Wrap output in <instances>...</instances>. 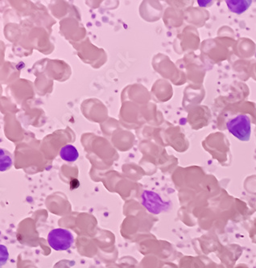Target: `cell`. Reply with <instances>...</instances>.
Segmentation results:
<instances>
[{
    "label": "cell",
    "mask_w": 256,
    "mask_h": 268,
    "mask_svg": "<svg viewBox=\"0 0 256 268\" xmlns=\"http://www.w3.org/2000/svg\"><path fill=\"white\" fill-rule=\"evenodd\" d=\"M227 127L231 134L241 141H249L252 134L251 119L245 115H237L227 122Z\"/></svg>",
    "instance_id": "1"
},
{
    "label": "cell",
    "mask_w": 256,
    "mask_h": 268,
    "mask_svg": "<svg viewBox=\"0 0 256 268\" xmlns=\"http://www.w3.org/2000/svg\"><path fill=\"white\" fill-rule=\"evenodd\" d=\"M73 235L68 229L57 228L48 234V243L53 250L57 251L69 250L73 244Z\"/></svg>",
    "instance_id": "2"
},
{
    "label": "cell",
    "mask_w": 256,
    "mask_h": 268,
    "mask_svg": "<svg viewBox=\"0 0 256 268\" xmlns=\"http://www.w3.org/2000/svg\"><path fill=\"white\" fill-rule=\"evenodd\" d=\"M142 204L150 213L154 214L161 213L169 207V204L164 202L157 193L151 191H144L143 193Z\"/></svg>",
    "instance_id": "3"
},
{
    "label": "cell",
    "mask_w": 256,
    "mask_h": 268,
    "mask_svg": "<svg viewBox=\"0 0 256 268\" xmlns=\"http://www.w3.org/2000/svg\"><path fill=\"white\" fill-rule=\"evenodd\" d=\"M227 7L231 12L235 14H242L252 5V0H227Z\"/></svg>",
    "instance_id": "4"
},
{
    "label": "cell",
    "mask_w": 256,
    "mask_h": 268,
    "mask_svg": "<svg viewBox=\"0 0 256 268\" xmlns=\"http://www.w3.org/2000/svg\"><path fill=\"white\" fill-rule=\"evenodd\" d=\"M60 156L62 160H64L67 162H74L79 157V153L74 146L67 144L61 149Z\"/></svg>",
    "instance_id": "5"
},
{
    "label": "cell",
    "mask_w": 256,
    "mask_h": 268,
    "mask_svg": "<svg viewBox=\"0 0 256 268\" xmlns=\"http://www.w3.org/2000/svg\"><path fill=\"white\" fill-rule=\"evenodd\" d=\"M0 169L1 172H5L6 170L8 169L10 167H12V154L8 152L7 150L5 149H0Z\"/></svg>",
    "instance_id": "6"
}]
</instances>
